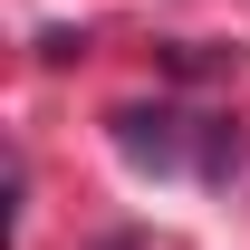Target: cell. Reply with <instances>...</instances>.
Instances as JSON below:
<instances>
[]
</instances>
